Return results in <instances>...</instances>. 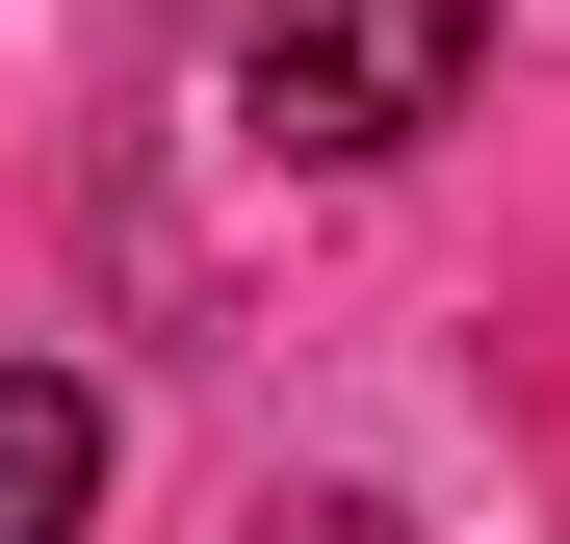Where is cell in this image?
Segmentation results:
<instances>
[{
  "label": "cell",
  "mask_w": 570,
  "mask_h": 544,
  "mask_svg": "<svg viewBox=\"0 0 570 544\" xmlns=\"http://www.w3.org/2000/svg\"><path fill=\"white\" fill-rule=\"evenodd\" d=\"M466 52H493V0H259L234 105H259V156H415L466 105Z\"/></svg>",
  "instance_id": "1"
},
{
  "label": "cell",
  "mask_w": 570,
  "mask_h": 544,
  "mask_svg": "<svg viewBox=\"0 0 570 544\" xmlns=\"http://www.w3.org/2000/svg\"><path fill=\"white\" fill-rule=\"evenodd\" d=\"M259 544H390V493H285V518H259Z\"/></svg>",
  "instance_id": "3"
},
{
  "label": "cell",
  "mask_w": 570,
  "mask_h": 544,
  "mask_svg": "<svg viewBox=\"0 0 570 544\" xmlns=\"http://www.w3.org/2000/svg\"><path fill=\"white\" fill-rule=\"evenodd\" d=\"M78 518H105V389L0 363V544H78Z\"/></svg>",
  "instance_id": "2"
}]
</instances>
